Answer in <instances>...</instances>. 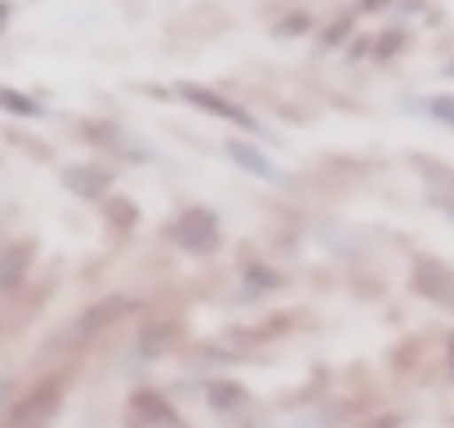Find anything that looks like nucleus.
<instances>
[{
    "instance_id": "nucleus-4",
    "label": "nucleus",
    "mask_w": 454,
    "mask_h": 428,
    "mask_svg": "<svg viewBox=\"0 0 454 428\" xmlns=\"http://www.w3.org/2000/svg\"><path fill=\"white\" fill-rule=\"evenodd\" d=\"M129 419H134L138 428H187V424L169 410V401H165L160 392H134V397H129Z\"/></svg>"
},
{
    "instance_id": "nucleus-16",
    "label": "nucleus",
    "mask_w": 454,
    "mask_h": 428,
    "mask_svg": "<svg viewBox=\"0 0 454 428\" xmlns=\"http://www.w3.org/2000/svg\"><path fill=\"white\" fill-rule=\"evenodd\" d=\"M450 72H454V67H450Z\"/></svg>"
},
{
    "instance_id": "nucleus-9",
    "label": "nucleus",
    "mask_w": 454,
    "mask_h": 428,
    "mask_svg": "<svg viewBox=\"0 0 454 428\" xmlns=\"http://www.w3.org/2000/svg\"><path fill=\"white\" fill-rule=\"evenodd\" d=\"M67 183H72L76 192H90V196H94V192H103V187H107V174H94V170H72V174H67Z\"/></svg>"
},
{
    "instance_id": "nucleus-2",
    "label": "nucleus",
    "mask_w": 454,
    "mask_h": 428,
    "mask_svg": "<svg viewBox=\"0 0 454 428\" xmlns=\"http://www.w3.org/2000/svg\"><path fill=\"white\" fill-rule=\"evenodd\" d=\"M59 397H63V384H59V379L36 384V388L14 406V415H10L5 428H45V424L54 419V410H59Z\"/></svg>"
},
{
    "instance_id": "nucleus-13",
    "label": "nucleus",
    "mask_w": 454,
    "mask_h": 428,
    "mask_svg": "<svg viewBox=\"0 0 454 428\" xmlns=\"http://www.w3.org/2000/svg\"><path fill=\"white\" fill-rule=\"evenodd\" d=\"M361 428H401V419L396 415H379V419H365Z\"/></svg>"
},
{
    "instance_id": "nucleus-7",
    "label": "nucleus",
    "mask_w": 454,
    "mask_h": 428,
    "mask_svg": "<svg viewBox=\"0 0 454 428\" xmlns=\"http://www.w3.org/2000/svg\"><path fill=\"white\" fill-rule=\"evenodd\" d=\"M129 308H134V299H107L103 308H90V313H85L81 330H98V326H107L112 317H121V313H129Z\"/></svg>"
},
{
    "instance_id": "nucleus-8",
    "label": "nucleus",
    "mask_w": 454,
    "mask_h": 428,
    "mask_svg": "<svg viewBox=\"0 0 454 428\" xmlns=\"http://www.w3.org/2000/svg\"><path fill=\"white\" fill-rule=\"evenodd\" d=\"M169 339H174V321H160V326H152V330L143 335L138 353H143V357H156V353H160V344H169Z\"/></svg>"
},
{
    "instance_id": "nucleus-3",
    "label": "nucleus",
    "mask_w": 454,
    "mask_h": 428,
    "mask_svg": "<svg viewBox=\"0 0 454 428\" xmlns=\"http://www.w3.org/2000/svg\"><path fill=\"white\" fill-rule=\"evenodd\" d=\"M169 242H174V246H183V250H192V255L214 250V242H218V224H214V214H209V210H187L183 219H174V224H169Z\"/></svg>"
},
{
    "instance_id": "nucleus-15",
    "label": "nucleus",
    "mask_w": 454,
    "mask_h": 428,
    "mask_svg": "<svg viewBox=\"0 0 454 428\" xmlns=\"http://www.w3.org/2000/svg\"><path fill=\"white\" fill-rule=\"evenodd\" d=\"M450 370H454V339H450Z\"/></svg>"
},
{
    "instance_id": "nucleus-11",
    "label": "nucleus",
    "mask_w": 454,
    "mask_h": 428,
    "mask_svg": "<svg viewBox=\"0 0 454 428\" xmlns=\"http://www.w3.org/2000/svg\"><path fill=\"white\" fill-rule=\"evenodd\" d=\"M209 401H214V406H241V401H246V388H237V384H214V388H209Z\"/></svg>"
},
{
    "instance_id": "nucleus-6",
    "label": "nucleus",
    "mask_w": 454,
    "mask_h": 428,
    "mask_svg": "<svg viewBox=\"0 0 454 428\" xmlns=\"http://www.w3.org/2000/svg\"><path fill=\"white\" fill-rule=\"evenodd\" d=\"M227 156H232L241 170H250L254 178H263V183H277V178H281V170H277L254 143H241V139H237V143H227Z\"/></svg>"
},
{
    "instance_id": "nucleus-14",
    "label": "nucleus",
    "mask_w": 454,
    "mask_h": 428,
    "mask_svg": "<svg viewBox=\"0 0 454 428\" xmlns=\"http://www.w3.org/2000/svg\"><path fill=\"white\" fill-rule=\"evenodd\" d=\"M379 5H387V0H365V10H379Z\"/></svg>"
},
{
    "instance_id": "nucleus-12",
    "label": "nucleus",
    "mask_w": 454,
    "mask_h": 428,
    "mask_svg": "<svg viewBox=\"0 0 454 428\" xmlns=\"http://www.w3.org/2000/svg\"><path fill=\"white\" fill-rule=\"evenodd\" d=\"M427 112L445 125H454V99H427Z\"/></svg>"
},
{
    "instance_id": "nucleus-10",
    "label": "nucleus",
    "mask_w": 454,
    "mask_h": 428,
    "mask_svg": "<svg viewBox=\"0 0 454 428\" xmlns=\"http://www.w3.org/2000/svg\"><path fill=\"white\" fill-rule=\"evenodd\" d=\"M0 107H10V112H19V116H41V107H36L27 94H19V90H0Z\"/></svg>"
},
{
    "instance_id": "nucleus-5",
    "label": "nucleus",
    "mask_w": 454,
    "mask_h": 428,
    "mask_svg": "<svg viewBox=\"0 0 454 428\" xmlns=\"http://www.w3.org/2000/svg\"><path fill=\"white\" fill-rule=\"evenodd\" d=\"M178 94H183L187 103H196L200 112L218 116V121H232V125H241V130H254V116H250L246 107H237V103H227V99H218L214 90H200V85H178Z\"/></svg>"
},
{
    "instance_id": "nucleus-1",
    "label": "nucleus",
    "mask_w": 454,
    "mask_h": 428,
    "mask_svg": "<svg viewBox=\"0 0 454 428\" xmlns=\"http://www.w3.org/2000/svg\"><path fill=\"white\" fill-rule=\"evenodd\" d=\"M410 286L423 299H432L436 308L454 313V268L450 264H441V259H414L410 264Z\"/></svg>"
}]
</instances>
